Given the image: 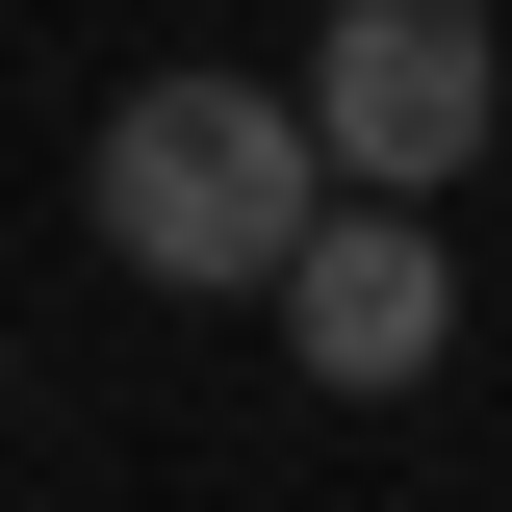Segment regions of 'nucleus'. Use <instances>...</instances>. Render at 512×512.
I'll list each match as a JSON object with an SVG mask.
<instances>
[{
    "label": "nucleus",
    "instance_id": "obj_3",
    "mask_svg": "<svg viewBox=\"0 0 512 512\" xmlns=\"http://www.w3.org/2000/svg\"><path fill=\"white\" fill-rule=\"evenodd\" d=\"M282 333H308V384H436V333H461L436 205H333V231L282 256Z\"/></svg>",
    "mask_w": 512,
    "mask_h": 512
},
{
    "label": "nucleus",
    "instance_id": "obj_1",
    "mask_svg": "<svg viewBox=\"0 0 512 512\" xmlns=\"http://www.w3.org/2000/svg\"><path fill=\"white\" fill-rule=\"evenodd\" d=\"M308 231H333L308 103H256V77H128V103H103V256H128V282L282 308V256H308Z\"/></svg>",
    "mask_w": 512,
    "mask_h": 512
},
{
    "label": "nucleus",
    "instance_id": "obj_2",
    "mask_svg": "<svg viewBox=\"0 0 512 512\" xmlns=\"http://www.w3.org/2000/svg\"><path fill=\"white\" fill-rule=\"evenodd\" d=\"M512 52H487V0H333V52H308V154L333 205H436L461 154H487Z\"/></svg>",
    "mask_w": 512,
    "mask_h": 512
}]
</instances>
